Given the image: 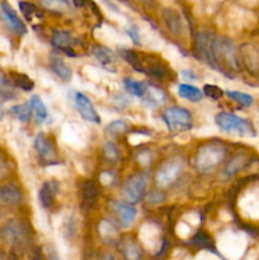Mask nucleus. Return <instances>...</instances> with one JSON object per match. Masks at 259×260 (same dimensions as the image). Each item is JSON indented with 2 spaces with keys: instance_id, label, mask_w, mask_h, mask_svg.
<instances>
[{
  "instance_id": "nucleus-21",
  "label": "nucleus",
  "mask_w": 259,
  "mask_h": 260,
  "mask_svg": "<svg viewBox=\"0 0 259 260\" xmlns=\"http://www.w3.org/2000/svg\"><path fill=\"white\" fill-rule=\"evenodd\" d=\"M178 95L192 103H198L203 99V91L190 84H180L178 86Z\"/></svg>"
},
{
  "instance_id": "nucleus-4",
  "label": "nucleus",
  "mask_w": 259,
  "mask_h": 260,
  "mask_svg": "<svg viewBox=\"0 0 259 260\" xmlns=\"http://www.w3.org/2000/svg\"><path fill=\"white\" fill-rule=\"evenodd\" d=\"M215 122L218 128L226 134L238 135L241 137H255L256 131L253 123L248 119L241 118L234 113L221 112L215 117Z\"/></svg>"
},
{
  "instance_id": "nucleus-22",
  "label": "nucleus",
  "mask_w": 259,
  "mask_h": 260,
  "mask_svg": "<svg viewBox=\"0 0 259 260\" xmlns=\"http://www.w3.org/2000/svg\"><path fill=\"white\" fill-rule=\"evenodd\" d=\"M163 17H164L165 23H167L168 28L172 33L174 35H179L182 33L183 25H182V19H180V15L178 14V12L173 9H164L163 12Z\"/></svg>"
},
{
  "instance_id": "nucleus-24",
  "label": "nucleus",
  "mask_w": 259,
  "mask_h": 260,
  "mask_svg": "<svg viewBox=\"0 0 259 260\" xmlns=\"http://www.w3.org/2000/svg\"><path fill=\"white\" fill-rule=\"evenodd\" d=\"M29 104L33 113H35L36 117H37L38 122H40V123H43V122L48 118V109L47 107H46V104L43 103L42 99H41V96L40 95L30 96Z\"/></svg>"
},
{
  "instance_id": "nucleus-36",
  "label": "nucleus",
  "mask_w": 259,
  "mask_h": 260,
  "mask_svg": "<svg viewBox=\"0 0 259 260\" xmlns=\"http://www.w3.org/2000/svg\"><path fill=\"white\" fill-rule=\"evenodd\" d=\"M126 255H127V258L131 259V260H135L137 256H139V249H137V246L135 245V244H131V246L127 245Z\"/></svg>"
},
{
  "instance_id": "nucleus-3",
  "label": "nucleus",
  "mask_w": 259,
  "mask_h": 260,
  "mask_svg": "<svg viewBox=\"0 0 259 260\" xmlns=\"http://www.w3.org/2000/svg\"><path fill=\"white\" fill-rule=\"evenodd\" d=\"M226 152H228V149L222 142H206L197 150L195 157L196 169L200 173L212 172L225 160Z\"/></svg>"
},
{
  "instance_id": "nucleus-38",
  "label": "nucleus",
  "mask_w": 259,
  "mask_h": 260,
  "mask_svg": "<svg viewBox=\"0 0 259 260\" xmlns=\"http://www.w3.org/2000/svg\"><path fill=\"white\" fill-rule=\"evenodd\" d=\"M71 3H73L76 8H81L86 4V0H71Z\"/></svg>"
},
{
  "instance_id": "nucleus-30",
  "label": "nucleus",
  "mask_w": 259,
  "mask_h": 260,
  "mask_svg": "<svg viewBox=\"0 0 259 260\" xmlns=\"http://www.w3.org/2000/svg\"><path fill=\"white\" fill-rule=\"evenodd\" d=\"M0 96H3L4 99H10L15 98L17 93H15V86L14 84L10 83L7 78H4L3 75H0Z\"/></svg>"
},
{
  "instance_id": "nucleus-35",
  "label": "nucleus",
  "mask_w": 259,
  "mask_h": 260,
  "mask_svg": "<svg viewBox=\"0 0 259 260\" xmlns=\"http://www.w3.org/2000/svg\"><path fill=\"white\" fill-rule=\"evenodd\" d=\"M146 200L149 203H159L164 200V193L161 190H154V192L147 196Z\"/></svg>"
},
{
  "instance_id": "nucleus-17",
  "label": "nucleus",
  "mask_w": 259,
  "mask_h": 260,
  "mask_svg": "<svg viewBox=\"0 0 259 260\" xmlns=\"http://www.w3.org/2000/svg\"><path fill=\"white\" fill-rule=\"evenodd\" d=\"M23 200H24L23 193L18 187L12 184L0 185V202L18 206L23 203Z\"/></svg>"
},
{
  "instance_id": "nucleus-11",
  "label": "nucleus",
  "mask_w": 259,
  "mask_h": 260,
  "mask_svg": "<svg viewBox=\"0 0 259 260\" xmlns=\"http://www.w3.org/2000/svg\"><path fill=\"white\" fill-rule=\"evenodd\" d=\"M51 42H52L53 47L61 50L70 57H75L76 52L74 51V46L79 45L80 41L66 30H55L52 38H51Z\"/></svg>"
},
{
  "instance_id": "nucleus-32",
  "label": "nucleus",
  "mask_w": 259,
  "mask_h": 260,
  "mask_svg": "<svg viewBox=\"0 0 259 260\" xmlns=\"http://www.w3.org/2000/svg\"><path fill=\"white\" fill-rule=\"evenodd\" d=\"M203 94L206 96H208L212 101H218V99L222 98L223 91L222 89L218 88L217 85H213V84H205L203 85Z\"/></svg>"
},
{
  "instance_id": "nucleus-13",
  "label": "nucleus",
  "mask_w": 259,
  "mask_h": 260,
  "mask_svg": "<svg viewBox=\"0 0 259 260\" xmlns=\"http://www.w3.org/2000/svg\"><path fill=\"white\" fill-rule=\"evenodd\" d=\"M58 189H60V185L55 180H47L40 188V190H38V201H40V205L45 210H51L52 206L55 205Z\"/></svg>"
},
{
  "instance_id": "nucleus-29",
  "label": "nucleus",
  "mask_w": 259,
  "mask_h": 260,
  "mask_svg": "<svg viewBox=\"0 0 259 260\" xmlns=\"http://www.w3.org/2000/svg\"><path fill=\"white\" fill-rule=\"evenodd\" d=\"M10 112L12 114H14L20 122H27L29 121L30 117H32V108H30V104H17V106H13L10 108Z\"/></svg>"
},
{
  "instance_id": "nucleus-26",
  "label": "nucleus",
  "mask_w": 259,
  "mask_h": 260,
  "mask_svg": "<svg viewBox=\"0 0 259 260\" xmlns=\"http://www.w3.org/2000/svg\"><path fill=\"white\" fill-rule=\"evenodd\" d=\"M123 85L127 93L137 96V98H142L145 95V91H146L147 84L144 83V81H137L134 80V79L127 78L123 80Z\"/></svg>"
},
{
  "instance_id": "nucleus-5",
  "label": "nucleus",
  "mask_w": 259,
  "mask_h": 260,
  "mask_svg": "<svg viewBox=\"0 0 259 260\" xmlns=\"http://www.w3.org/2000/svg\"><path fill=\"white\" fill-rule=\"evenodd\" d=\"M163 119L170 132L189 131L193 127V117L183 107H170L163 113Z\"/></svg>"
},
{
  "instance_id": "nucleus-18",
  "label": "nucleus",
  "mask_w": 259,
  "mask_h": 260,
  "mask_svg": "<svg viewBox=\"0 0 259 260\" xmlns=\"http://www.w3.org/2000/svg\"><path fill=\"white\" fill-rule=\"evenodd\" d=\"M98 185L91 180L86 182L81 188V206L86 208L94 207L96 205V201H98Z\"/></svg>"
},
{
  "instance_id": "nucleus-8",
  "label": "nucleus",
  "mask_w": 259,
  "mask_h": 260,
  "mask_svg": "<svg viewBox=\"0 0 259 260\" xmlns=\"http://www.w3.org/2000/svg\"><path fill=\"white\" fill-rule=\"evenodd\" d=\"M0 12H2V17L4 19L5 24L8 25L13 33L17 36H23L27 33V25L23 22L22 18L18 15V13L13 9L12 5L7 2V0H2L0 2Z\"/></svg>"
},
{
  "instance_id": "nucleus-9",
  "label": "nucleus",
  "mask_w": 259,
  "mask_h": 260,
  "mask_svg": "<svg viewBox=\"0 0 259 260\" xmlns=\"http://www.w3.org/2000/svg\"><path fill=\"white\" fill-rule=\"evenodd\" d=\"M35 149L37 151L38 157L41 161L46 162V164H53L57 162V152H56V147L53 145L52 140L47 136L46 134H38L35 139Z\"/></svg>"
},
{
  "instance_id": "nucleus-20",
  "label": "nucleus",
  "mask_w": 259,
  "mask_h": 260,
  "mask_svg": "<svg viewBox=\"0 0 259 260\" xmlns=\"http://www.w3.org/2000/svg\"><path fill=\"white\" fill-rule=\"evenodd\" d=\"M19 9L22 14L24 15L25 19L29 23L35 24V23H40L43 20V13L42 10L38 9L35 4L29 2H19Z\"/></svg>"
},
{
  "instance_id": "nucleus-41",
  "label": "nucleus",
  "mask_w": 259,
  "mask_h": 260,
  "mask_svg": "<svg viewBox=\"0 0 259 260\" xmlns=\"http://www.w3.org/2000/svg\"><path fill=\"white\" fill-rule=\"evenodd\" d=\"M2 116H3V106L2 103H0V118H2Z\"/></svg>"
},
{
  "instance_id": "nucleus-19",
  "label": "nucleus",
  "mask_w": 259,
  "mask_h": 260,
  "mask_svg": "<svg viewBox=\"0 0 259 260\" xmlns=\"http://www.w3.org/2000/svg\"><path fill=\"white\" fill-rule=\"evenodd\" d=\"M91 53H93L94 57L98 60V62L101 63L103 68L106 69H113L114 63V56L112 53L111 50H108L107 47L101 45H94L91 47Z\"/></svg>"
},
{
  "instance_id": "nucleus-28",
  "label": "nucleus",
  "mask_w": 259,
  "mask_h": 260,
  "mask_svg": "<svg viewBox=\"0 0 259 260\" xmlns=\"http://www.w3.org/2000/svg\"><path fill=\"white\" fill-rule=\"evenodd\" d=\"M226 95L231 99V101L236 102L238 104H240L241 107H251L254 103V98L248 93H244V91H238V90H228L226 91Z\"/></svg>"
},
{
  "instance_id": "nucleus-27",
  "label": "nucleus",
  "mask_w": 259,
  "mask_h": 260,
  "mask_svg": "<svg viewBox=\"0 0 259 260\" xmlns=\"http://www.w3.org/2000/svg\"><path fill=\"white\" fill-rule=\"evenodd\" d=\"M12 81L14 86L22 89L24 91H30L35 88V81L29 78L28 75L22 73H13L12 74Z\"/></svg>"
},
{
  "instance_id": "nucleus-31",
  "label": "nucleus",
  "mask_w": 259,
  "mask_h": 260,
  "mask_svg": "<svg viewBox=\"0 0 259 260\" xmlns=\"http://www.w3.org/2000/svg\"><path fill=\"white\" fill-rule=\"evenodd\" d=\"M106 131L111 136H119V135H123L124 132L128 131V124L124 121H122V119H117V121L111 122L107 126Z\"/></svg>"
},
{
  "instance_id": "nucleus-14",
  "label": "nucleus",
  "mask_w": 259,
  "mask_h": 260,
  "mask_svg": "<svg viewBox=\"0 0 259 260\" xmlns=\"http://www.w3.org/2000/svg\"><path fill=\"white\" fill-rule=\"evenodd\" d=\"M112 208L116 212L117 217H118L119 223H121L123 228H130V226L134 223L135 218L137 216V210L130 203H123V202H116L112 203Z\"/></svg>"
},
{
  "instance_id": "nucleus-42",
  "label": "nucleus",
  "mask_w": 259,
  "mask_h": 260,
  "mask_svg": "<svg viewBox=\"0 0 259 260\" xmlns=\"http://www.w3.org/2000/svg\"><path fill=\"white\" fill-rule=\"evenodd\" d=\"M51 260H58V259L56 258V255H55V254H52V255H51Z\"/></svg>"
},
{
  "instance_id": "nucleus-6",
  "label": "nucleus",
  "mask_w": 259,
  "mask_h": 260,
  "mask_svg": "<svg viewBox=\"0 0 259 260\" xmlns=\"http://www.w3.org/2000/svg\"><path fill=\"white\" fill-rule=\"evenodd\" d=\"M183 169H184V164H183V160L179 159V157L167 160L157 169L156 178H155L157 187L161 188V189L169 188L170 185L177 182V179L182 174Z\"/></svg>"
},
{
  "instance_id": "nucleus-40",
  "label": "nucleus",
  "mask_w": 259,
  "mask_h": 260,
  "mask_svg": "<svg viewBox=\"0 0 259 260\" xmlns=\"http://www.w3.org/2000/svg\"><path fill=\"white\" fill-rule=\"evenodd\" d=\"M104 260H116L113 258V256H111V255H107L106 258H104Z\"/></svg>"
},
{
  "instance_id": "nucleus-33",
  "label": "nucleus",
  "mask_w": 259,
  "mask_h": 260,
  "mask_svg": "<svg viewBox=\"0 0 259 260\" xmlns=\"http://www.w3.org/2000/svg\"><path fill=\"white\" fill-rule=\"evenodd\" d=\"M103 152H104V156L108 161H117L119 157V151H118V147L113 144V142H106L103 147Z\"/></svg>"
},
{
  "instance_id": "nucleus-10",
  "label": "nucleus",
  "mask_w": 259,
  "mask_h": 260,
  "mask_svg": "<svg viewBox=\"0 0 259 260\" xmlns=\"http://www.w3.org/2000/svg\"><path fill=\"white\" fill-rule=\"evenodd\" d=\"M74 101H75V106L79 114H80L85 121L91 122V123L94 124L101 123V116H99L98 112H96L94 104L91 103V101L85 95V94L76 93Z\"/></svg>"
},
{
  "instance_id": "nucleus-12",
  "label": "nucleus",
  "mask_w": 259,
  "mask_h": 260,
  "mask_svg": "<svg viewBox=\"0 0 259 260\" xmlns=\"http://www.w3.org/2000/svg\"><path fill=\"white\" fill-rule=\"evenodd\" d=\"M213 37L211 33L202 32L197 36L196 38V52L200 60L207 63L211 68L212 63V45H213Z\"/></svg>"
},
{
  "instance_id": "nucleus-15",
  "label": "nucleus",
  "mask_w": 259,
  "mask_h": 260,
  "mask_svg": "<svg viewBox=\"0 0 259 260\" xmlns=\"http://www.w3.org/2000/svg\"><path fill=\"white\" fill-rule=\"evenodd\" d=\"M141 99L147 107L157 108V107H161L167 103L168 95L165 94V91L163 90V89L159 88V86L152 85V84H147L145 95L142 96Z\"/></svg>"
},
{
  "instance_id": "nucleus-39",
  "label": "nucleus",
  "mask_w": 259,
  "mask_h": 260,
  "mask_svg": "<svg viewBox=\"0 0 259 260\" xmlns=\"http://www.w3.org/2000/svg\"><path fill=\"white\" fill-rule=\"evenodd\" d=\"M5 172V164L2 159H0V175Z\"/></svg>"
},
{
  "instance_id": "nucleus-1",
  "label": "nucleus",
  "mask_w": 259,
  "mask_h": 260,
  "mask_svg": "<svg viewBox=\"0 0 259 260\" xmlns=\"http://www.w3.org/2000/svg\"><path fill=\"white\" fill-rule=\"evenodd\" d=\"M119 53H121L122 58L139 73L159 79V80L160 79L170 80L172 78V71H170L169 66L159 56L152 55V53L139 52V51L130 50V48H123L119 51Z\"/></svg>"
},
{
  "instance_id": "nucleus-25",
  "label": "nucleus",
  "mask_w": 259,
  "mask_h": 260,
  "mask_svg": "<svg viewBox=\"0 0 259 260\" xmlns=\"http://www.w3.org/2000/svg\"><path fill=\"white\" fill-rule=\"evenodd\" d=\"M41 5L45 9L53 13H58V14L68 13L71 9V4L69 0H41Z\"/></svg>"
},
{
  "instance_id": "nucleus-7",
  "label": "nucleus",
  "mask_w": 259,
  "mask_h": 260,
  "mask_svg": "<svg viewBox=\"0 0 259 260\" xmlns=\"http://www.w3.org/2000/svg\"><path fill=\"white\" fill-rule=\"evenodd\" d=\"M147 183H149V175L146 173L141 172L137 174L132 175L131 178L127 179L123 187L124 198L130 203H137L145 194Z\"/></svg>"
},
{
  "instance_id": "nucleus-37",
  "label": "nucleus",
  "mask_w": 259,
  "mask_h": 260,
  "mask_svg": "<svg viewBox=\"0 0 259 260\" xmlns=\"http://www.w3.org/2000/svg\"><path fill=\"white\" fill-rule=\"evenodd\" d=\"M183 75H184V78L187 79V80H196V75L193 71L185 70V71H183Z\"/></svg>"
},
{
  "instance_id": "nucleus-23",
  "label": "nucleus",
  "mask_w": 259,
  "mask_h": 260,
  "mask_svg": "<svg viewBox=\"0 0 259 260\" xmlns=\"http://www.w3.org/2000/svg\"><path fill=\"white\" fill-rule=\"evenodd\" d=\"M246 156L244 154H238L228 162V165L223 169V175L226 178H233L234 175L238 174L246 164Z\"/></svg>"
},
{
  "instance_id": "nucleus-16",
  "label": "nucleus",
  "mask_w": 259,
  "mask_h": 260,
  "mask_svg": "<svg viewBox=\"0 0 259 260\" xmlns=\"http://www.w3.org/2000/svg\"><path fill=\"white\" fill-rule=\"evenodd\" d=\"M50 68L53 73L56 74L57 78H60L62 81H70L73 78V71L69 68L68 63L65 62L62 57L57 53H51L50 58Z\"/></svg>"
},
{
  "instance_id": "nucleus-2",
  "label": "nucleus",
  "mask_w": 259,
  "mask_h": 260,
  "mask_svg": "<svg viewBox=\"0 0 259 260\" xmlns=\"http://www.w3.org/2000/svg\"><path fill=\"white\" fill-rule=\"evenodd\" d=\"M211 69L234 79V75L239 70V60L233 41L226 37H213Z\"/></svg>"
},
{
  "instance_id": "nucleus-34",
  "label": "nucleus",
  "mask_w": 259,
  "mask_h": 260,
  "mask_svg": "<svg viewBox=\"0 0 259 260\" xmlns=\"http://www.w3.org/2000/svg\"><path fill=\"white\" fill-rule=\"evenodd\" d=\"M127 35L130 36V38L132 40V42H134V45L139 46L140 43H141V40H140V33H139V29H137L135 25H130L128 28H127Z\"/></svg>"
}]
</instances>
